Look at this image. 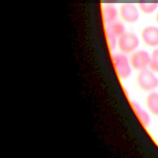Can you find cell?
<instances>
[{
    "label": "cell",
    "instance_id": "obj_1",
    "mask_svg": "<svg viewBox=\"0 0 158 158\" xmlns=\"http://www.w3.org/2000/svg\"><path fill=\"white\" fill-rule=\"evenodd\" d=\"M136 81L139 88L144 91L151 92L158 88V77L150 69L139 71Z\"/></svg>",
    "mask_w": 158,
    "mask_h": 158
},
{
    "label": "cell",
    "instance_id": "obj_2",
    "mask_svg": "<svg viewBox=\"0 0 158 158\" xmlns=\"http://www.w3.org/2000/svg\"><path fill=\"white\" fill-rule=\"evenodd\" d=\"M112 62L118 77L127 79L131 74L132 67L130 59L124 53H116L112 56Z\"/></svg>",
    "mask_w": 158,
    "mask_h": 158
},
{
    "label": "cell",
    "instance_id": "obj_3",
    "mask_svg": "<svg viewBox=\"0 0 158 158\" xmlns=\"http://www.w3.org/2000/svg\"><path fill=\"white\" fill-rule=\"evenodd\" d=\"M139 44L138 36L133 33L125 32L117 40V46L120 52L124 54L133 52Z\"/></svg>",
    "mask_w": 158,
    "mask_h": 158
},
{
    "label": "cell",
    "instance_id": "obj_4",
    "mask_svg": "<svg viewBox=\"0 0 158 158\" xmlns=\"http://www.w3.org/2000/svg\"><path fill=\"white\" fill-rule=\"evenodd\" d=\"M130 60L133 69L141 71L149 67L150 54L145 50H136L132 52Z\"/></svg>",
    "mask_w": 158,
    "mask_h": 158
},
{
    "label": "cell",
    "instance_id": "obj_5",
    "mask_svg": "<svg viewBox=\"0 0 158 158\" xmlns=\"http://www.w3.org/2000/svg\"><path fill=\"white\" fill-rule=\"evenodd\" d=\"M120 14L122 19L128 23L136 22L139 17L137 7L131 3L122 4L120 7Z\"/></svg>",
    "mask_w": 158,
    "mask_h": 158
},
{
    "label": "cell",
    "instance_id": "obj_6",
    "mask_svg": "<svg viewBox=\"0 0 158 158\" xmlns=\"http://www.w3.org/2000/svg\"><path fill=\"white\" fill-rule=\"evenodd\" d=\"M141 38L149 47L158 46V27L153 25L146 27L141 31Z\"/></svg>",
    "mask_w": 158,
    "mask_h": 158
},
{
    "label": "cell",
    "instance_id": "obj_7",
    "mask_svg": "<svg viewBox=\"0 0 158 158\" xmlns=\"http://www.w3.org/2000/svg\"><path fill=\"white\" fill-rule=\"evenodd\" d=\"M131 104L141 123L146 127L149 126L151 122V119L148 112L135 101H132Z\"/></svg>",
    "mask_w": 158,
    "mask_h": 158
},
{
    "label": "cell",
    "instance_id": "obj_8",
    "mask_svg": "<svg viewBox=\"0 0 158 158\" xmlns=\"http://www.w3.org/2000/svg\"><path fill=\"white\" fill-rule=\"evenodd\" d=\"M146 103L149 111L158 116V93L154 91L150 92L146 97Z\"/></svg>",
    "mask_w": 158,
    "mask_h": 158
},
{
    "label": "cell",
    "instance_id": "obj_9",
    "mask_svg": "<svg viewBox=\"0 0 158 158\" xmlns=\"http://www.w3.org/2000/svg\"><path fill=\"white\" fill-rule=\"evenodd\" d=\"M106 32L109 33L118 38L120 36L125 33V27L122 23L114 21L108 23Z\"/></svg>",
    "mask_w": 158,
    "mask_h": 158
},
{
    "label": "cell",
    "instance_id": "obj_10",
    "mask_svg": "<svg viewBox=\"0 0 158 158\" xmlns=\"http://www.w3.org/2000/svg\"><path fill=\"white\" fill-rule=\"evenodd\" d=\"M117 17V10L116 7L110 4H107L104 9V18L105 22L110 23L115 20Z\"/></svg>",
    "mask_w": 158,
    "mask_h": 158
},
{
    "label": "cell",
    "instance_id": "obj_11",
    "mask_svg": "<svg viewBox=\"0 0 158 158\" xmlns=\"http://www.w3.org/2000/svg\"><path fill=\"white\" fill-rule=\"evenodd\" d=\"M149 68L154 72H158V48H156L150 54Z\"/></svg>",
    "mask_w": 158,
    "mask_h": 158
},
{
    "label": "cell",
    "instance_id": "obj_12",
    "mask_svg": "<svg viewBox=\"0 0 158 158\" xmlns=\"http://www.w3.org/2000/svg\"><path fill=\"white\" fill-rule=\"evenodd\" d=\"M138 6L140 10L145 14H151L155 11L158 6V3L153 2V3H139Z\"/></svg>",
    "mask_w": 158,
    "mask_h": 158
},
{
    "label": "cell",
    "instance_id": "obj_13",
    "mask_svg": "<svg viewBox=\"0 0 158 158\" xmlns=\"http://www.w3.org/2000/svg\"><path fill=\"white\" fill-rule=\"evenodd\" d=\"M107 34V43L109 45V47L110 50H114L116 46L117 45V38L114 35L106 32Z\"/></svg>",
    "mask_w": 158,
    "mask_h": 158
},
{
    "label": "cell",
    "instance_id": "obj_14",
    "mask_svg": "<svg viewBox=\"0 0 158 158\" xmlns=\"http://www.w3.org/2000/svg\"><path fill=\"white\" fill-rule=\"evenodd\" d=\"M156 21H157V22L158 23V12H157V14H156Z\"/></svg>",
    "mask_w": 158,
    "mask_h": 158
}]
</instances>
